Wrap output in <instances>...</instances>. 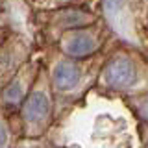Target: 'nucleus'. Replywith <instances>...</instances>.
<instances>
[{"instance_id":"5","label":"nucleus","mask_w":148,"mask_h":148,"mask_svg":"<svg viewBox=\"0 0 148 148\" xmlns=\"http://www.w3.org/2000/svg\"><path fill=\"white\" fill-rule=\"evenodd\" d=\"M4 98H6L8 104H18L22 98V89H21V85L15 82V83H11V85L6 89V92H4Z\"/></svg>"},{"instance_id":"4","label":"nucleus","mask_w":148,"mask_h":148,"mask_svg":"<svg viewBox=\"0 0 148 148\" xmlns=\"http://www.w3.org/2000/svg\"><path fill=\"white\" fill-rule=\"evenodd\" d=\"M80 80V69L71 61H61L56 65L54 71V83L59 91L72 89Z\"/></svg>"},{"instance_id":"1","label":"nucleus","mask_w":148,"mask_h":148,"mask_svg":"<svg viewBox=\"0 0 148 148\" xmlns=\"http://www.w3.org/2000/svg\"><path fill=\"white\" fill-rule=\"evenodd\" d=\"M135 80V67L128 58H115L104 69V83L111 89H124Z\"/></svg>"},{"instance_id":"2","label":"nucleus","mask_w":148,"mask_h":148,"mask_svg":"<svg viewBox=\"0 0 148 148\" xmlns=\"http://www.w3.org/2000/svg\"><path fill=\"white\" fill-rule=\"evenodd\" d=\"M24 119L28 122H43L50 115V100L43 91H35L28 96L24 104Z\"/></svg>"},{"instance_id":"3","label":"nucleus","mask_w":148,"mask_h":148,"mask_svg":"<svg viewBox=\"0 0 148 148\" xmlns=\"http://www.w3.org/2000/svg\"><path fill=\"white\" fill-rule=\"evenodd\" d=\"M96 43L89 34H83V32H76V34L69 35L65 41V52L72 58H85L91 52H95Z\"/></svg>"},{"instance_id":"7","label":"nucleus","mask_w":148,"mask_h":148,"mask_svg":"<svg viewBox=\"0 0 148 148\" xmlns=\"http://www.w3.org/2000/svg\"><path fill=\"white\" fill-rule=\"evenodd\" d=\"M104 6H106V9H108L109 13H115V11H119L120 6H122V0H104Z\"/></svg>"},{"instance_id":"6","label":"nucleus","mask_w":148,"mask_h":148,"mask_svg":"<svg viewBox=\"0 0 148 148\" xmlns=\"http://www.w3.org/2000/svg\"><path fill=\"white\" fill-rule=\"evenodd\" d=\"M135 108H137L139 117H141L143 120H146V122H148V96H143V98H139Z\"/></svg>"},{"instance_id":"8","label":"nucleus","mask_w":148,"mask_h":148,"mask_svg":"<svg viewBox=\"0 0 148 148\" xmlns=\"http://www.w3.org/2000/svg\"><path fill=\"white\" fill-rule=\"evenodd\" d=\"M8 143V130L4 128V124L0 122V148H4Z\"/></svg>"},{"instance_id":"9","label":"nucleus","mask_w":148,"mask_h":148,"mask_svg":"<svg viewBox=\"0 0 148 148\" xmlns=\"http://www.w3.org/2000/svg\"><path fill=\"white\" fill-rule=\"evenodd\" d=\"M26 148H39V146H26Z\"/></svg>"}]
</instances>
